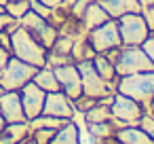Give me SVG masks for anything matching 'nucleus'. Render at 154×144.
I'll return each mask as SVG.
<instances>
[{"label": "nucleus", "instance_id": "nucleus-5", "mask_svg": "<svg viewBox=\"0 0 154 144\" xmlns=\"http://www.w3.org/2000/svg\"><path fill=\"white\" fill-rule=\"evenodd\" d=\"M36 70H38L36 66L26 64V62L17 59L15 55H11L7 66L2 68V72H0V87L5 91H19L26 83L32 81Z\"/></svg>", "mask_w": 154, "mask_h": 144}, {"label": "nucleus", "instance_id": "nucleus-28", "mask_svg": "<svg viewBox=\"0 0 154 144\" xmlns=\"http://www.w3.org/2000/svg\"><path fill=\"white\" fill-rule=\"evenodd\" d=\"M91 2H93V0H76V2H74V7H72V11H70V15H72V17L82 19V15H85L87 7H89Z\"/></svg>", "mask_w": 154, "mask_h": 144}, {"label": "nucleus", "instance_id": "nucleus-42", "mask_svg": "<svg viewBox=\"0 0 154 144\" xmlns=\"http://www.w3.org/2000/svg\"><path fill=\"white\" fill-rule=\"evenodd\" d=\"M26 140H28V138H26ZM26 140H21V142H15V144H26Z\"/></svg>", "mask_w": 154, "mask_h": 144}, {"label": "nucleus", "instance_id": "nucleus-9", "mask_svg": "<svg viewBox=\"0 0 154 144\" xmlns=\"http://www.w3.org/2000/svg\"><path fill=\"white\" fill-rule=\"evenodd\" d=\"M53 70H55V76H57V83H59L61 91L70 100H76V98L82 95V78H80V72H78L76 64H66V66H59V68H53Z\"/></svg>", "mask_w": 154, "mask_h": 144}, {"label": "nucleus", "instance_id": "nucleus-17", "mask_svg": "<svg viewBox=\"0 0 154 144\" xmlns=\"http://www.w3.org/2000/svg\"><path fill=\"white\" fill-rule=\"evenodd\" d=\"M32 83H36L40 89H45L47 93L51 91H61L59 83H57V76H55V70L49 68V66H42L36 70V74L32 76Z\"/></svg>", "mask_w": 154, "mask_h": 144}, {"label": "nucleus", "instance_id": "nucleus-25", "mask_svg": "<svg viewBox=\"0 0 154 144\" xmlns=\"http://www.w3.org/2000/svg\"><path fill=\"white\" fill-rule=\"evenodd\" d=\"M66 64H74L72 55H68V53H57V51H49V53H47V66H49V68H59V66H66Z\"/></svg>", "mask_w": 154, "mask_h": 144}, {"label": "nucleus", "instance_id": "nucleus-24", "mask_svg": "<svg viewBox=\"0 0 154 144\" xmlns=\"http://www.w3.org/2000/svg\"><path fill=\"white\" fill-rule=\"evenodd\" d=\"M55 133H57V129H53V127H38V129L30 131V138L36 144H51V140L55 138Z\"/></svg>", "mask_w": 154, "mask_h": 144}, {"label": "nucleus", "instance_id": "nucleus-18", "mask_svg": "<svg viewBox=\"0 0 154 144\" xmlns=\"http://www.w3.org/2000/svg\"><path fill=\"white\" fill-rule=\"evenodd\" d=\"M59 34H63V36H70V38H74V40H78V38H87V34H89V30H87V26L82 24V19H78V17H68L59 28Z\"/></svg>", "mask_w": 154, "mask_h": 144}, {"label": "nucleus", "instance_id": "nucleus-12", "mask_svg": "<svg viewBox=\"0 0 154 144\" xmlns=\"http://www.w3.org/2000/svg\"><path fill=\"white\" fill-rule=\"evenodd\" d=\"M0 114L7 123H17V121H28L21 104L19 91H5L0 93Z\"/></svg>", "mask_w": 154, "mask_h": 144}, {"label": "nucleus", "instance_id": "nucleus-3", "mask_svg": "<svg viewBox=\"0 0 154 144\" xmlns=\"http://www.w3.org/2000/svg\"><path fill=\"white\" fill-rule=\"evenodd\" d=\"M118 93H125L133 100H137L143 108L150 106V100L154 98V70L137 72V74H127L118 78L116 85Z\"/></svg>", "mask_w": 154, "mask_h": 144}, {"label": "nucleus", "instance_id": "nucleus-13", "mask_svg": "<svg viewBox=\"0 0 154 144\" xmlns=\"http://www.w3.org/2000/svg\"><path fill=\"white\" fill-rule=\"evenodd\" d=\"M114 138L120 144H154L152 138L148 136V131L139 125H125V127L116 129Z\"/></svg>", "mask_w": 154, "mask_h": 144}, {"label": "nucleus", "instance_id": "nucleus-2", "mask_svg": "<svg viewBox=\"0 0 154 144\" xmlns=\"http://www.w3.org/2000/svg\"><path fill=\"white\" fill-rule=\"evenodd\" d=\"M47 53H49V49L45 45H40L26 28L19 26L11 34V55H15L17 59L32 64L36 68H42V66H47Z\"/></svg>", "mask_w": 154, "mask_h": 144}, {"label": "nucleus", "instance_id": "nucleus-34", "mask_svg": "<svg viewBox=\"0 0 154 144\" xmlns=\"http://www.w3.org/2000/svg\"><path fill=\"white\" fill-rule=\"evenodd\" d=\"M0 47H5L7 51H11V34L9 32H0Z\"/></svg>", "mask_w": 154, "mask_h": 144}, {"label": "nucleus", "instance_id": "nucleus-19", "mask_svg": "<svg viewBox=\"0 0 154 144\" xmlns=\"http://www.w3.org/2000/svg\"><path fill=\"white\" fill-rule=\"evenodd\" d=\"M51 144H78V125L70 119L63 127L57 129L55 138L51 140Z\"/></svg>", "mask_w": 154, "mask_h": 144}, {"label": "nucleus", "instance_id": "nucleus-29", "mask_svg": "<svg viewBox=\"0 0 154 144\" xmlns=\"http://www.w3.org/2000/svg\"><path fill=\"white\" fill-rule=\"evenodd\" d=\"M137 125H139V127H143V129L148 131V136L152 138V142H154V117L146 112V114L139 119V123H137Z\"/></svg>", "mask_w": 154, "mask_h": 144}, {"label": "nucleus", "instance_id": "nucleus-35", "mask_svg": "<svg viewBox=\"0 0 154 144\" xmlns=\"http://www.w3.org/2000/svg\"><path fill=\"white\" fill-rule=\"evenodd\" d=\"M9 57H11V51H7L5 47H0V72H2V68L7 66Z\"/></svg>", "mask_w": 154, "mask_h": 144}, {"label": "nucleus", "instance_id": "nucleus-31", "mask_svg": "<svg viewBox=\"0 0 154 144\" xmlns=\"http://www.w3.org/2000/svg\"><path fill=\"white\" fill-rule=\"evenodd\" d=\"M141 17H143V21H146V26H148L150 34H154V7L141 9Z\"/></svg>", "mask_w": 154, "mask_h": 144}, {"label": "nucleus", "instance_id": "nucleus-30", "mask_svg": "<svg viewBox=\"0 0 154 144\" xmlns=\"http://www.w3.org/2000/svg\"><path fill=\"white\" fill-rule=\"evenodd\" d=\"M85 125H87V123H85ZM85 125L78 127V144H97V140L93 138V133H91Z\"/></svg>", "mask_w": 154, "mask_h": 144}, {"label": "nucleus", "instance_id": "nucleus-43", "mask_svg": "<svg viewBox=\"0 0 154 144\" xmlns=\"http://www.w3.org/2000/svg\"><path fill=\"white\" fill-rule=\"evenodd\" d=\"M0 13H5V7H2V5H0Z\"/></svg>", "mask_w": 154, "mask_h": 144}, {"label": "nucleus", "instance_id": "nucleus-23", "mask_svg": "<svg viewBox=\"0 0 154 144\" xmlns=\"http://www.w3.org/2000/svg\"><path fill=\"white\" fill-rule=\"evenodd\" d=\"M5 11L13 19H21L30 11V0H9V2L5 5Z\"/></svg>", "mask_w": 154, "mask_h": 144}, {"label": "nucleus", "instance_id": "nucleus-36", "mask_svg": "<svg viewBox=\"0 0 154 144\" xmlns=\"http://www.w3.org/2000/svg\"><path fill=\"white\" fill-rule=\"evenodd\" d=\"M40 2H42L45 7H49V9H57V7H61V0H40Z\"/></svg>", "mask_w": 154, "mask_h": 144}, {"label": "nucleus", "instance_id": "nucleus-10", "mask_svg": "<svg viewBox=\"0 0 154 144\" xmlns=\"http://www.w3.org/2000/svg\"><path fill=\"white\" fill-rule=\"evenodd\" d=\"M19 95H21V104H23V112H26L28 121L42 114V106H45V98H47L45 89H40L36 83L30 81L19 89Z\"/></svg>", "mask_w": 154, "mask_h": 144}, {"label": "nucleus", "instance_id": "nucleus-38", "mask_svg": "<svg viewBox=\"0 0 154 144\" xmlns=\"http://www.w3.org/2000/svg\"><path fill=\"white\" fill-rule=\"evenodd\" d=\"M137 2H139L141 9H146V7H154V0H137Z\"/></svg>", "mask_w": 154, "mask_h": 144}, {"label": "nucleus", "instance_id": "nucleus-21", "mask_svg": "<svg viewBox=\"0 0 154 144\" xmlns=\"http://www.w3.org/2000/svg\"><path fill=\"white\" fill-rule=\"evenodd\" d=\"M85 114V123L89 125V123H103V121H110L112 119V110H110V106L108 104H101L99 100H97V104L95 106H91L87 112H82Z\"/></svg>", "mask_w": 154, "mask_h": 144}, {"label": "nucleus", "instance_id": "nucleus-39", "mask_svg": "<svg viewBox=\"0 0 154 144\" xmlns=\"http://www.w3.org/2000/svg\"><path fill=\"white\" fill-rule=\"evenodd\" d=\"M5 125H7V121L2 119V114H0V131H2V129H5Z\"/></svg>", "mask_w": 154, "mask_h": 144}, {"label": "nucleus", "instance_id": "nucleus-40", "mask_svg": "<svg viewBox=\"0 0 154 144\" xmlns=\"http://www.w3.org/2000/svg\"><path fill=\"white\" fill-rule=\"evenodd\" d=\"M26 144H36V142H34L32 138H28V140H26Z\"/></svg>", "mask_w": 154, "mask_h": 144}, {"label": "nucleus", "instance_id": "nucleus-44", "mask_svg": "<svg viewBox=\"0 0 154 144\" xmlns=\"http://www.w3.org/2000/svg\"><path fill=\"white\" fill-rule=\"evenodd\" d=\"M118 144H120V142H118Z\"/></svg>", "mask_w": 154, "mask_h": 144}, {"label": "nucleus", "instance_id": "nucleus-33", "mask_svg": "<svg viewBox=\"0 0 154 144\" xmlns=\"http://www.w3.org/2000/svg\"><path fill=\"white\" fill-rule=\"evenodd\" d=\"M13 21H15V19H13V17H11L7 11H5V13H0V32H2V30H7V28H9Z\"/></svg>", "mask_w": 154, "mask_h": 144}, {"label": "nucleus", "instance_id": "nucleus-26", "mask_svg": "<svg viewBox=\"0 0 154 144\" xmlns=\"http://www.w3.org/2000/svg\"><path fill=\"white\" fill-rule=\"evenodd\" d=\"M72 47H74V38H70V36H63V34H59V36H57V40H55V45H53V47H51L49 51H57V53H68V55H70Z\"/></svg>", "mask_w": 154, "mask_h": 144}, {"label": "nucleus", "instance_id": "nucleus-37", "mask_svg": "<svg viewBox=\"0 0 154 144\" xmlns=\"http://www.w3.org/2000/svg\"><path fill=\"white\" fill-rule=\"evenodd\" d=\"M74 2H76V0H61V7H59V9H63L66 13H70L72 7H74Z\"/></svg>", "mask_w": 154, "mask_h": 144}, {"label": "nucleus", "instance_id": "nucleus-11", "mask_svg": "<svg viewBox=\"0 0 154 144\" xmlns=\"http://www.w3.org/2000/svg\"><path fill=\"white\" fill-rule=\"evenodd\" d=\"M74 112H76L74 100H70L63 91L47 93L45 106H42V114H51V117H59V119H72Z\"/></svg>", "mask_w": 154, "mask_h": 144}, {"label": "nucleus", "instance_id": "nucleus-32", "mask_svg": "<svg viewBox=\"0 0 154 144\" xmlns=\"http://www.w3.org/2000/svg\"><path fill=\"white\" fill-rule=\"evenodd\" d=\"M141 49L146 51V55L150 57V62L154 64V34H150L143 43H141Z\"/></svg>", "mask_w": 154, "mask_h": 144}, {"label": "nucleus", "instance_id": "nucleus-27", "mask_svg": "<svg viewBox=\"0 0 154 144\" xmlns=\"http://www.w3.org/2000/svg\"><path fill=\"white\" fill-rule=\"evenodd\" d=\"M30 9L34 11V13H38L40 17H45L47 21H49V17H51V13H53V9H49V7H45L40 0H30Z\"/></svg>", "mask_w": 154, "mask_h": 144}, {"label": "nucleus", "instance_id": "nucleus-16", "mask_svg": "<svg viewBox=\"0 0 154 144\" xmlns=\"http://www.w3.org/2000/svg\"><path fill=\"white\" fill-rule=\"evenodd\" d=\"M108 19H110V15L106 13V9L97 2V0H93V2L87 7L85 15H82V24L87 26V30H93V28H97V26L106 24Z\"/></svg>", "mask_w": 154, "mask_h": 144}, {"label": "nucleus", "instance_id": "nucleus-4", "mask_svg": "<svg viewBox=\"0 0 154 144\" xmlns=\"http://www.w3.org/2000/svg\"><path fill=\"white\" fill-rule=\"evenodd\" d=\"M110 110H112V123L116 129H120L125 125H137L139 119L146 114V108L137 100H133L125 93H118V91L114 93V102H112Z\"/></svg>", "mask_w": 154, "mask_h": 144}, {"label": "nucleus", "instance_id": "nucleus-7", "mask_svg": "<svg viewBox=\"0 0 154 144\" xmlns=\"http://www.w3.org/2000/svg\"><path fill=\"white\" fill-rule=\"evenodd\" d=\"M87 40L91 43V47L95 49V53H106L110 49L120 47L122 40H120V32H118V21L116 19H108L106 24L89 30Z\"/></svg>", "mask_w": 154, "mask_h": 144}, {"label": "nucleus", "instance_id": "nucleus-22", "mask_svg": "<svg viewBox=\"0 0 154 144\" xmlns=\"http://www.w3.org/2000/svg\"><path fill=\"white\" fill-rule=\"evenodd\" d=\"M87 129L93 133L95 140H103V138H110V136L116 133V127H114L112 119H110V121H103V123H89Z\"/></svg>", "mask_w": 154, "mask_h": 144}, {"label": "nucleus", "instance_id": "nucleus-8", "mask_svg": "<svg viewBox=\"0 0 154 144\" xmlns=\"http://www.w3.org/2000/svg\"><path fill=\"white\" fill-rule=\"evenodd\" d=\"M76 66H78L80 78H82V93H85V95L95 98V100H101V98L114 93V87H112L108 81H103V78L99 76V72L95 70V66H93L91 59H89V62H80V64H76Z\"/></svg>", "mask_w": 154, "mask_h": 144}, {"label": "nucleus", "instance_id": "nucleus-6", "mask_svg": "<svg viewBox=\"0 0 154 144\" xmlns=\"http://www.w3.org/2000/svg\"><path fill=\"white\" fill-rule=\"evenodd\" d=\"M116 21H118L120 40L127 47H141V43L150 36V30L143 21L141 13H125Z\"/></svg>", "mask_w": 154, "mask_h": 144}, {"label": "nucleus", "instance_id": "nucleus-15", "mask_svg": "<svg viewBox=\"0 0 154 144\" xmlns=\"http://www.w3.org/2000/svg\"><path fill=\"white\" fill-rule=\"evenodd\" d=\"M93 66H95V70L99 72V76L103 78V81H108L112 87H114V91H116V85H118V74H116V68H114V64L108 59V55L106 53H97L93 59Z\"/></svg>", "mask_w": 154, "mask_h": 144}, {"label": "nucleus", "instance_id": "nucleus-14", "mask_svg": "<svg viewBox=\"0 0 154 144\" xmlns=\"http://www.w3.org/2000/svg\"><path fill=\"white\" fill-rule=\"evenodd\" d=\"M97 2L106 9L110 19H118L125 13H141L137 0H97Z\"/></svg>", "mask_w": 154, "mask_h": 144}, {"label": "nucleus", "instance_id": "nucleus-41", "mask_svg": "<svg viewBox=\"0 0 154 144\" xmlns=\"http://www.w3.org/2000/svg\"><path fill=\"white\" fill-rule=\"evenodd\" d=\"M7 2H9V0H0V5H2V7H5V5H7Z\"/></svg>", "mask_w": 154, "mask_h": 144}, {"label": "nucleus", "instance_id": "nucleus-1", "mask_svg": "<svg viewBox=\"0 0 154 144\" xmlns=\"http://www.w3.org/2000/svg\"><path fill=\"white\" fill-rule=\"evenodd\" d=\"M106 55H108V59L114 64L118 76L154 70V64L150 62V57L146 55V51H143L141 47H127V45H120V47H116V49L106 51Z\"/></svg>", "mask_w": 154, "mask_h": 144}, {"label": "nucleus", "instance_id": "nucleus-20", "mask_svg": "<svg viewBox=\"0 0 154 144\" xmlns=\"http://www.w3.org/2000/svg\"><path fill=\"white\" fill-rule=\"evenodd\" d=\"M70 55H72L74 64H80V62H89V59H93L97 53H95V49L91 47V43H89L87 38H78V40H74V47H72Z\"/></svg>", "mask_w": 154, "mask_h": 144}]
</instances>
